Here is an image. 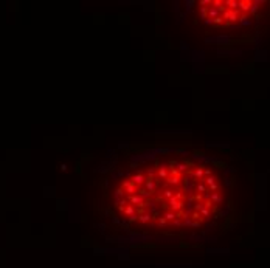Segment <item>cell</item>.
Wrapping results in <instances>:
<instances>
[{
    "label": "cell",
    "mask_w": 270,
    "mask_h": 268,
    "mask_svg": "<svg viewBox=\"0 0 270 268\" xmlns=\"http://www.w3.org/2000/svg\"><path fill=\"white\" fill-rule=\"evenodd\" d=\"M162 217L165 218L166 222H171V223H172V222H174L176 218H177V214H176L174 211H166V212H165V214H163Z\"/></svg>",
    "instance_id": "14"
},
{
    "label": "cell",
    "mask_w": 270,
    "mask_h": 268,
    "mask_svg": "<svg viewBox=\"0 0 270 268\" xmlns=\"http://www.w3.org/2000/svg\"><path fill=\"white\" fill-rule=\"evenodd\" d=\"M174 197L177 198V200H183V194H182V192H176Z\"/></svg>",
    "instance_id": "39"
},
{
    "label": "cell",
    "mask_w": 270,
    "mask_h": 268,
    "mask_svg": "<svg viewBox=\"0 0 270 268\" xmlns=\"http://www.w3.org/2000/svg\"><path fill=\"white\" fill-rule=\"evenodd\" d=\"M219 16H220V11L219 9L213 8V6H208V19H216Z\"/></svg>",
    "instance_id": "20"
},
{
    "label": "cell",
    "mask_w": 270,
    "mask_h": 268,
    "mask_svg": "<svg viewBox=\"0 0 270 268\" xmlns=\"http://www.w3.org/2000/svg\"><path fill=\"white\" fill-rule=\"evenodd\" d=\"M222 19L227 20L228 23L231 22H236V20L239 19V11H231V9H225L224 14H222Z\"/></svg>",
    "instance_id": "2"
},
{
    "label": "cell",
    "mask_w": 270,
    "mask_h": 268,
    "mask_svg": "<svg viewBox=\"0 0 270 268\" xmlns=\"http://www.w3.org/2000/svg\"><path fill=\"white\" fill-rule=\"evenodd\" d=\"M126 198H127V203H129V205L137 206V208H140V206L144 203V200H143V198H141L140 195H138V194H134V195H127Z\"/></svg>",
    "instance_id": "7"
},
{
    "label": "cell",
    "mask_w": 270,
    "mask_h": 268,
    "mask_svg": "<svg viewBox=\"0 0 270 268\" xmlns=\"http://www.w3.org/2000/svg\"><path fill=\"white\" fill-rule=\"evenodd\" d=\"M180 48H183V50H188V44H186V42H182V44H180Z\"/></svg>",
    "instance_id": "45"
},
{
    "label": "cell",
    "mask_w": 270,
    "mask_h": 268,
    "mask_svg": "<svg viewBox=\"0 0 270 268\" xmlns=\"http://www.w3.org/2000/svg\"><path fill=\"white\" fill-rule=\"evenodd\" d=\"M225 184L227 186H231V178H225Z\"/></svg>",
    "instance_id": "46"
},
{
    "label": "cell",
    "mask_w": 270,
    "mask_h": 268,
    "mask_svg": "<svg viewBox=\"0 0 270 268\" xmlns=\"http://www.w3.org/2000/svg\"><path fill=\"white\" fill-rule=\"evenodd\" d=\"M211 6H213V8H216V9H219L220 12L227 9L224 6V2H220V0H214V2H211Z\"/></svg>",
    "instance_id": "21"
},
{
    "label": "cell",
    "mask_w": 270,
    "mask_h": 268,
    "mask_svg": "<svg viewBox=\"0 0 270 268\" xmlns=\"http://www.w3.org/2000/svg\"><path fill=\"white\" fill-rule=\"evenodd\" d=\"M137 186L130 181V180H124L123 181V191L126 192V194H129V195H134V194H137Z\"/></svg>",
    "instance_id": "4"
},
{
    "label": "cell",
    "mask_w": 270,
    "mask_h": 268,
    "mask_svg": "<svg viewBox=\"0 0 270 268\" xmlns=\"http://www.w3.org/2000/svg\"><path fill=\"white\" fill-rule=\"evenodd\" d=\"M219 189V184L217 183H214V184H211V186H208V191H213V192H216Z\"/></svg>",
    "instance_id": "35"
},
{
    "label": "cell",
    "mask_w": 270,
    "mask_h": 268,
    "mask_svg": "<svg viewBox=\"0 0 270 268\" xmlns=\"http://www.w3.org/2000/svg\"><path fill=\"white\" fill-rule=\"evenodd\" d=\"M113 195H115V198H116V200H121V198H124V191H123V188H120V189H115Z\"/></svg>",
    "instance_id": "25"
},
{
    "label": "cell",
    "mask_w": 270,
    "mask_h": 268,
    "mask_svg": "<svg viewBox=\"0 0 270 268\" xmlns=\"http://www.w3.org/2000/svg\"><path fill=\"white\" fill-rule=\"evenodd\" d=\"M203 175H205V177L213 175V174H211V169H206V168H205V169H203Z\"/></svg>",
    "instance_id": "40"
},
{
    "label": "cell",
    "mask_w": 270,
    "mask_h": 268,
    "mask_svg": "<svg viewBox=\"0 0 270 268\" xmlns=\"http://www.w3.org/2000/svg\"><path fill=\"white\" fill-rule=\"evenodd\" d=\"M203 23H205V25H208V26H210V25H214V23H213V19H205V20H203Z\"/></svg>",
    "instance_id": "43"
},
{
    "label": "cell",
    "mask_w": 270,
    "mask_h": 268,
    "mask_svg": "<svg viewBox=\"0 0 270 268\" xmlns=\"http://www.w3.org/2000/svg\"><path fill=\"white\" fill-rule=\"evenodd\" d=\"M200 5H202L203 8H206V5H211V0H200Z\"/></svg>",
    "instance_id": "38"
},
{
    "label": "cell",
    "mask_w": 270,
    "mask_h": 268,
    "mask_svg": "<svg viewBox=\"0 0 270 268\" xmlns=\"http://www.w3.org/2000/svg\"><path fill=\"white\" fill-rule=\"evenodd\" d=\"M176 166H177V172H179V174L188 172V163H177Z\"/></svg>",
    "instance_id": "22"
},
{
    "label": "cell",
    "mask_w": 270,
    "mask_h": 268,
    "mask_svg": "<svg viewBox=\"0 0 270 268\" xmlns=\"http://www.w3.org/2000/svg\"><path fill=\"white\" fill-rule=\"evenodd\" d=\"M219 56H241L242 51L241 50H234V48H220L217 50Z\"/></svg>",
    "instance_id": "3"
},
{
    "label": "cell",
    "mask_w": 270,
    "mask_h": 268,
    "mask_svg": "<svg viewBox=\"0 0 270 268\" xmlns=\"http://www.w3.org/2000/svg\"><path fill=\"white\" fill-rule=\"evenodd\" d=\"M137 217H138V222H141V223H149L152 220L151 212H140V214H137Z\"/></svg>",
    "instance_id": "10"
},
{
    "label": "cell",
    "mask_w": 270,
    "mask_h": 268,
    "mask_svg": "<svg viewBox=\"0 0 270 268\" xmlns=\"http://www.w3.org/2000/svg\"><path fill=\"white\" fill-rule=\"evenodd\" d=\"M157 174V169H154V168H149L148 169V172H146V178H154V175Z\"/></svg>",
    "instance_id": "29"
},
{
    "label": "cell",
    "mask_w": 270,
    "mask_h": 268,
    "mask_svg": "<svg viewBox=\"0 0 270 268\" xmlns=\"http://www.w3.org/2000/svg\"><path fill=\"white\" fill-rule=\"evenodd\" d=\"M202 181H205V184H206V186H211V184L217 183V178L214 177V175H210V177H205Z\"/></svg>",
    "instance_id": "23"
},
{
    "label": "cell",
    "mask_w": 270,
    "mask_h": 268,
    "mask_svg": "<svg viewBox=\"0 0 270 268\" xmlns=\"http://www.w3.org/2000/svg\"><path fill=\"white\" fill-rule=\"evenodd\" d=\"M264 3V0H255V2H252V5H250V11L248 12H252V14H256V12L259 11V5H262Z\"/></svg>",
    "instance_id": "13"
},
{
    "label": "cell",
    "mask_w": 270,
    "mask_h": 268,
    "mask_svg": "<svg viewBox=\"0 0 270 268\" xmlns=\"http://www.w3.org/2000/svg\"><path fill=\"white\" fill-rule=\"evenodd\" d=\"M210 200H211L213 205H220L224 202V198H222V195H220L219 192H211V194H210Z\"/></svg>",
    "instance_id": "11"
},
{
    "label": "cell",
    "mask_w": 270,
    "mask_h": 268,
    "mask_svg": "<svg viewBox=\"0 0 270 268\" xmlns=\"http://www.w3.org/2000/svg\"><path fill=\"white\" fill-rule=\"evenodd\" d=\"M200 17H202L203 20H205V19H208V6H206V8L200 6Z\"/></svg>",
    "instance_id": "27"
},
{
    "label": "cell",
    "mask_w": 270,
    "mask_h": 268,
    "mask_svg": "<svg viewBox=\"0 0 270 268\" xmlns=\"http://www.w3.org/2000/svg\"><path fill=\"white\" fill-rule=\"evenodd\" d=\"M137 194L140 195V197L143 198L144 202H146V200H149V198L152 197V194H151V192H148V191L144 189V188H141V189H137Z\"/></svg>",
    "instance_id": "16"
},
{
    "label": "cell",
    "mask_w": 270,
    "mask_h": 268,
    "mask_svg": "<svg viewBox=\"0 0 270 268\" xmlns=\"http://www.w3.org/2000/svg\"><path fill=\"white\" fill-rule=\"evenodd\" d=\"M194 189L199 192V194H203V195H205V194H208V186H206L205 183H199V184H196V188H194Z\"/></svg>",
    "instance_id": "18"
},
{
    "label": "cell",
    "mask_w": 270,
    "mask_h": 268,
    "mask_svg": "<svg viewBox=\"0 0 270 268\" xmlns=\"http://www.w3.org/2000/svg\"><path fill=\"white\" fill-rule=\"evenodd\" d=\"M162 195H163V198H166V200H169V198H172V197H174V191H172V189H165V191L162 192Z\"/></svg>",
    "instance_id": "24"
},
{
    "label": "cell",
    "mask_w": 270,
    "mask_h": 268,
    "mask_svg": "<svg viewBox=\"0 0 270 268\" xmlns=\"http://www.w3.org/2000/svg\"><path fill=\"white\" fill-rule=\"evenodd\" d=\"M121 175H123L121 170H118V172H115V174H113V177H121Z\"/></svg>",
    "instance_id": "47"
},
{
    "label": "cell",
    "mask_w": 270,
    "mask_h": 268,
    "mask_svg": "<svg viewBox=\"0 0 270 268\" xmlns=\"http://www.w3.org/2000/svg\"><path fill=\"white\" fill-rule=\"evenodd\" d=\"M231 40H233L231 36H211V37H205V44L228 45V44H231Z\"/></svg>",
    "instance_id": "1"
},
{
    "label": "cell",
    "mask_w": 270,
    "mask_h": 268,
    "mask_svg": "<svg viewBox=\"0 0 270 268\" xmlns=\"http://www.w3.org/2000/svg\"><path fill=\"white\" fill-rule=\"evenodd\" d=\"M203 206H205V208H208V209H210V208H211V206H213L211 200H208V202H205V203H203Z\"/></svg>",
    "instance_id": "44"
},
{
    "label": "cell",
    "mask_w": 270,
    "mask_h": 268,
    "mask_svg": "<svg viewBox=\"0 0 270 268\" xmlns=\"http://www.w3.org/2000/svg\"><path fill=\"white\" fill-rule=\"evenodd\" d=\"M169 168H168V164H165V163H162V164H158V169H157V177L158 178H162V180H166V178L169 177Z\"/></svg>",
    "instance_id": "6"
},
{
    "label": "cell",
    "mask_w": 270,
    "mask_h": 268,
    "mask_svg": "<svg viewBox=\"0 0 270 268\" xmlns=\"http://www.w3.org/2000/svg\"><path fill=\"white\" fill-rule=\"evenodd\" d=\"M239 23H241V26H248V25H252V20L247 17V14H241L239 16Z\"/></svg>",
    "instance_id": "19"
},
{
    "label": "cell",
    "mask_w": 270,
    "mask_h": 268,
    "mask_svg": "<svg viewBox=\"0 0 270 268\" xmlns=\"http://www.w3.org/2000/svg\"><path fill=\"white\" fill-rule=\"evenodd\" d=\"M202 208H203V203H202V202H199V203L194 205V209H196L197 212H200V209H202Z\"/></svg>",
    "instance_id": "36"
},
{
    "label": "cell",
    "mask_w": 270,
    "mask_h": 268,
    "mask_svg": "<svg viewBox=\"0 0 270 268\" xmlns=\"http://www.w3.org/2000/svg\"><path fill=\"white\" fill-rule=\"evenodd\" d=\"M172 226H183V220L182 218H176V220L172 222Z\"/></svg>",
    "instance_id": "33"
},
{
    "label": "cell",
    "mask_w": 270,
    "mask_h": 268,
    "mask_svg": "<svg viewBox=\"0 0 270 268\" xmlns=\"http://www.w3.org/2000/svg\"><path fill=\"white\" fill-rule=\"evenodd\" d=\"M194 3H196L194 0H186V2H185V9H186V12H190L192 9V5H194Z\"/></svg>",
    "instance_id": "28"
},
{
    "label": "cell",
    "mask_w": 270,
    "mask_h": 268,
    "mask_svg": "<svg viewBox=\"0 0 270 268\" xmlns=\"http://www.w3.org/2000/svg\"><path fill=\"white\" fill-rule=\"evenodd\" d=\"M177 154H180V155L186 157V155H188V150H186V149H177Z\"/></svg>",
    "instance_id": "37"
},
{
    "label": "cell",
    "mask_w": 270,
    "mask_h": 268,
    "mask_svg": "<svg viewBox=\"0 0 270 268\" xmlns=\"http://www.w3.org/2000/svg\"><path fill=\"white\" fill-rule=\"evenodd\" d=\"M166 184L168 186H179L180 184V175H169L166 178Z\"/></svg>",
    "instance_id": "9"
},
{
    "label": "cell",
    "mask_w": 270,
    "mask_h": 268,
    "mask_svg": "<svg viewBox=\"0 0 270 268\" xmlns=\"http://www.w3.org/2000/svg\"><path fill=\"white\" fill-rule=\"evenodd\" d=\"M166 202H168V205H169V206H174V205H176L179 200H177L176 197H172V198H169V200H166Z\"/></svg>",
    "instance_id": "34"
},
{
    "label": "cell",
    "mask_w": 270,
    "mask_h": 268,
    "mask_svg": "<svg viewBox=\"0 0 270 268\" xmlns=\"http://www.w3.org/2000/svg\"><path fill=\"white\" fill-rule=\"evenodd\" d=\"M203 166H196V169L191 172V175H192V178H196V180H202V177H203Z\"/></svg>",
    "instance_id": "12"
},
{
    "label": "cell",
    "mask_w": 270,
    "mask_h": 268,
    "mask_svg": "<svg viewBox=\"0 0 270 268\" xmlns=\"http://www.w3.org/2000/svg\"><path fill=\"white\" fill-rule=\"evenodd\" d=\"M112 222H113L115 225H118V223H121V218H118V217L113 216V217H112Z\"/></svg>",
    "instance_id": "42"
},
{
    "label": "cell",
    "mask_w": 270,
    "mask_h": 268,
    "mask_svg": "<svg viewBox=\"0 0 270 268\" xmlns=\"http://www.w3.org/2000/svg\"><path fill=\"white\" fill-rule=\"evenodd\" d=\"M124 214L127 216V218H129V217H132V216H137V209H135V206L127 205L126 208H124Z\"/></svg>",
    "instance_id": "17"
},
{
    "label": "cell",
    "mask_w": 270,
    "mask_h": 268,
    "mask_svg": "<svg viewBox=\"0 0 270 268\" xmlns=\"http://www.w3.org/2000/svg\"><path fill=\"white\" fill-rule=\"evenodd\" d=\"M155 220H157V223L160 225V226H166V225H168V222H166L163 217H160V216H158V217H155Z\"/></svg>",
    "instance_id": "31"
},
{
    "label": "cell",
    "mask_w": 270,
    "mask_h": 268,
    "mask_svg": "<svg viewBox=\"0 0 270 268\" xmlns=\"http://www.w3.org/2000/svg\"><path fill=\"white\" fill-rule=\"evenodd\" d=\"M157 188H158V181H157V178H146V181H144V189H146L148 192H154V191H157Z\"/></svg>",
    "instance_id": "5"
},
{
    "label": "cell",
    "mask_w": 270,
    "mask_h": 268,
    "mask_svg": "<svg viewBox=\"0 0 270 268\" xmlns=\"http://www.w3.org/2000/svg\"><path fill=\"white\" fill-rule=\"evenodd\" d=\"M250 5H252V2H248V0H241L238 9L244 11V12H248V11H250Z\"/></svg>",
    "instance_id": "15"
},
{
    "label": "cell",
    "mask_w": 270,
    "mask_h": 268,
    "mask_svg": "<svg viewBox=\"0 0 270 268\" xmlns=\"http://www.w3.org/2000/svg\"><path fill=\"white\" fill-rule=\"evenodd\" d=\"M213 23H216V25H222V23H224L222 16H219V17H216V19H213Z\"/></svg>",
    "instance_id": "32"
},
{
    "label": "cell",
    "mask_w": 270,
    "mask_h": 268,
    "mask_svg": "<svg viewBox=\"0 0 270 268\" xmlns=\"http://www.w3.org/2000/svg\"><path fill=\"white\" fill-rule=\"evenodd\" d=\"M118 147H120V149H127V147H129V144H127V143H120V144H118Z\"/></svg>",
    "instance_id": "41"
},
{
    "label": "cell",
    "mask_w": 270,
    "mask_h": 268,
    "mask_svg": "<svg viewBox=\"0 0 270 268\" xmlns=\"http://www.w3.org/2000/svg\"><path fill=\"white\" fill-rule=\"evenodd\" d=\"M130 181H132L135 186H140V184H144V181H146V175H144L143 172H137L135 175H132Z\"/></svg>",
    "instance_id": "8"
},
{
    "label": "cell",
    "mask_w": 270,
    "mask_h": 268,
    "mask_svg": "<svg viewBox=\"0 0 270 268\" xmlns=\"http://www.w3.org/2000/svg\"><path fill=\"white\" fill-rule=\"evenodd\" d=\"M191 218H192V220H194V222H200V218H202V217H200V212L194 211V212H192V214H191Z\"/></svg>",
    "instance_id": "30"
},
{
    "label": "cell",
    "mask_w": 270,
    "mask_h": 268,
    "mask_svg": "<svg viewBox=\"0 0 270 268\" xmlns=\"http://www.w3.org/2000/svg\"><path fill=\"white\" fill-rule=\"evenodd\" d=\"M210 216H211V211H210L208 208H205V206H203V208L200 209V217H202V218H203V217H205V218H208Z\"/></svg>",
    "instance_id": "26"
}]
</instances>
